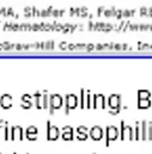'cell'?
<instances>
[{"label": "cell", "instance_id": "obj_1", "mask_svg": "<svg viewBox=\"0 0 152 154\" xmlns=\"http://www.w3.org/2000/svg\"><path fill=\"white\" fill-rule=\"evenodd\" d=\"M121 96L117 94V93H113L108 97V102H107V105L109 106V114L113 116H116L120 114L121 111Z\"/></svg>", "mask_w": 152, "mask_h": 154}, {"label": "cell", "instance_id": "obj_2", "mask_svg": "<svg viewBox=\"0 0 152 154\" xmlns=\"http://www.w3.org/2000/svg\"><path fill=\"white\" fill-rule=\"evenodd\" d=\"M64 102H65V98L59 94V93H53V94H49V114L50 115H54V112L59 109H61L64 106Z\"/></svg>", "mask_w": 152, "mask_h": 154}, {"label": "cell", "instance_id": "obj_3", "mask_svg": "<svg viewBox=\"0 0 152 154\" xmlns=\"http://www.w3.org/2000/svg\"><path fill=\"white\" fill-rule=\"evenodd\" d=\"M120 140L121 141H133L134 140V129L132 125L126 124L125 121H121L120 123Z\"/></svg>", "mask_w": 152, "mask_h": 154}, {"label": "cell", "instance_id": "obj_4", "mask_svg": "<svg viewBox=\"0 0 152 154\" xmlns=\"http://www.w3.org/2000/svg\"><path fill=\"white\" fill-rule=\"evenodd\" d=\"M65 115H68L71 110H74L79 106V96H76L74 93H68L65 97Z\"/></svg>", "mask_w": 152, "mask_h": 154}, {"label": "cell", "instance_id": "obj_5", "mask_svg": "<svg viewBox=\"0 0 152 154\" xmlns=\"http://www.w3.org/2000/svg\"><path fill=\"white\" fill-rule=\"evenodd\" d=\"M104 136H106V146L109 147L112 141H116L117 139H120V130L115 125H107Z\"/></svg>", "mask_w": 152, "mask_h": 154}, {"label": "cell", "instance_id": "obj_6", "mask_svg": "<svg viewBox=\"0 0 152 154\" xmlns=\"http://www.w3.org/2000/svg\"><path fill=\"white\" fill-rule=\"evenodd\" d=\"M47 140L48 141H56L59 137H61V131L59 127L52 124V122L48 119L47 121Z\"/></svg>", "mask_w": 152, "mask_h": 154}, {"label": "cell", "instance_id": "obj_7", "mask_svg": "<svg viewBox=\"0 0 152 154\" xmlns=\"http://www.w3.org/2000/svg\"><path fill=\"white\" fill-rule=\"evenodd\" d=\"M25 139L24 130L21 125H12L10 128V140L11 141H23Z\"/></svg>", "mask_w": 152, "mask_h": 154}, {"label": "cell", "instance_id": "obj_8", "mask_svg": "<svg viewBox=\"0 0 152 154\" xmlns=\"http://www.w3.org/2000/svg\"><path fill=\"white\" fill-rule=\"evenodd\" d=\"M107 108V100L106 97L101 93L92 96V109H106Z\"/></svg>", "mask_w": 152, "mask_h": 154}, {"label": "cell", "instance_id": "obj_9", "mask_svg": "<svg viewBox=\"0 0 152 154\" xmlns=\"http://www.w3.org/2000/svg\"><path fill=\"white\" fill-rule=\"evenodd\" d=\"M89 136H90L93 141H100V140H102L103 136H104V130L102 129V127L95 125V127L90 128V130H89Z\"/></svg>", "mask_w": 152, "mask_h": 154}, {"label": "cell", "instance_id": "obj_10", "mask_svg": "<svg viewBox=\"0 0 152 154\" xmlns=\"http://www.w3.org/2000/svg\"><path fill=\"white\" fill-rule=\"evenodd\" d=\"M61 139L64 141H72L74 139V129L71 125H65L61 129Z\"/></svg>", "mask_w": 152, "mask_h": 154}, {"label": "cell", "instance_id": "obj_11", "mask_svg": "<svg viewBox=\"0 0 152 154\" xmlns=\"http://www.w3.org/2000/svg\"><path fill=\"white\" fill-rule=\"evenodd\" d=\"M89 128L86 127V125H79V127H77L76 129V137L77 140H79V141H85V140H87V137H90L89 136Z\"/></svg>", "mask_w": 152, "mask_h": 154}, {"label": "cell", "instance_id": "obj_12", "mask_svg": "<svg viewBox=\"0 0 152 154\" xmlns=\"http://www.w3.org/2000/svg\"><path fill=\"white\" fill-rule=\"evenodd\" d=\"M25 139H28L29 141H36L38 139V129L37 127L35 125H29L27 129H25Z\"/></svg>", "mask_w": 152, "mask_h": 154}, {"label": "cell", "instance_id": "obj_13", "mask_svg": "<svg viewBox=\"0 0 152 154\" xmlns=\"http://www.w3.org/2000/svg\"><path fill=\"white\" fill-rule=\"evenodd\" d=\"M12 96L11 94H7V93H4L2 96H0V108L4 109V110H8L12 108Z\"/></svg>", "mask_w": 152, "mask_h": 154}, {"label": "cell", "instance_id": "obj_14", "mask_svg": "<svg viewBox=\"0 0 152 154\" xmlns=\"http://www.w3.org/2000/svg\"><path fill=\"white\" fill-rule=\"evenodd\" d=\"M31 98H33V96H30V94H23L22 96V104H21V106L23 108V109H30L34 104H33V102H31Z\"/></svg>", "mask_w": 152, "mask_h": 154}, {"label": "cell", "instance_id": "obj_15", "mask_svg": "<svg viewBox=\"0 0 152 154\" xmlns=\"http://www.w3.org/2000/svg\"><path fill=\"white\" fill-rule=\"evenodd\" d=\"M147 124H149V121H146V119H143L140 122V134H141L143 141L147 140Z\"/></svg>", "mask_w": 152, "mask_h": 154}, {"label": "cell", "instance_id": "obj_16", "mask_svg": "<svg viewBox=\"0 0 152 154\" xmlns=\"http://www.w3.org/2000/svg\"><path fill=\"white\" fill-rule=\"evenodd\" d=\"M151 106H152L151 98L150 99H138V109L145 110V109H150Z\"/></svg>", "mask_w": 152, "mask_h": 154}, {"label": "cell", "instance_id": "obj_17", "mask_svg": "<svg viewBox=\"0 0 152 154\" xmlns=\"http://www.w3.org/2000/svg\"><path fill=\"white\" fill-rule=\"evenodd\" d=\"M42 93L41 92H38L36 91L35 93H34V99H35V103H34V105H35V108L37 109V110H41L42 109Z\"/></svg>", "mask_w": 152, "mask_h": 154}, {"label": "cell", "instance_id": "obj_18", "mask_svg": "<svg viewBox=\"0 0 152 154\" xmlns=\"http://www.w3.org/2000/svg\"><path fill=\"white\" fill-rule=\"evenodd\" d=\"M79 108L85 109L86 108V92L84 88L80 90V96H79Z\"/></svg>", "mask_w": 152, "mask_h": 154}, {"label": "cell", "instance_id": "obj_19", "mask_svg": "<svg viewBox=\"0 0 152 154\" xmlns=\"http://www.w3.org/2000/svg\"><path fill=\"white\" fill-rule=\"evenodd\" d=\"M152 93L149 90H139L138 91V99H150Z\"/></svg>", "mask_w": 152, "mask_h": 154}, {"label": "cell", "instance_id": "obj_20", "mask_svg": "<svg viewBox=\"0 0 152 154\" xmlns=\"http://www.w3.org/2000/svg\"><path fill=\"white\" fill-rule=\"evenodd\" d=\"M134 140H135V141H140V140H141L140 122H135V125H134Z\"/></svg>", "mask_w": 152, "mask_h": 154}, {"label": "cell", "instance_id": "obj_21", "mask_svg": "<svg viewBox=\"0 0 152 154\" xmlns=\"http://www.w3.org/2000/svg\"><path fill=\"white\" fill-rule=\"evenodd\" d=\"M49 108V96L47 93V91H43V96H42V109H48Z\"/></svg>", "mask_w": 152, "mask_h": 154}, {"label": "cell", "instance_id": "obj_22", "mask_svg": "<svg viewBox=\"0 0 152 154\" xmlns=\"http://www.w3.org/2000/svg\"><path fill=\"white\" fill-rule=\"evenodd\" d=\"M92 94L90 91H86V109H91L92 108Z\"/></svg>", "mask_w": 152, "mask_h": 154}, {"label": "cell", "instance_id": "obj_23", "mask_svg": "<svg viewBox=\"0 0 152 154\" xmlns=\"http://www.w3.org/2000/svg\"><path fill=\"white\" fill-rule=\"evenodd\" d=\"M8 122H6L5 119H0V140L2 139V135H4V129H5V125L7 124Z\"/></svg>", "mask_w": 152, "mask_h": 154}, {"label": "cell", "instance_id": "obj_24", "mask_svg": "<svg viewBox=\"0 0 152 154\" xmlns=\"http://www.w3.org/2000/svg\"><path fill=\"white\" fill-rule=\"evenodd\" d=\"M147 140L152 141V122H149L147 124Z\"/></svg>", "mask_w": 152, "mask_h": 154}, {"label": "cell", "instance_id": "obj_25", "mask_svg": "<svg viewBox=\"0 0 152 154\" xmlns=\"http://www.w3.org/2000/svg\"><path fill=\"white\" fill-rule=\"evenodd\" d=\"M13 154H17V152H13Z\"/></svg>", "mask_w": 152, "mask_h": 154}, {"label": "cell", "instance_id": "obj_26", "mask_svg": "<svg viewBox=\"0 0 152 154\" xmlns=\"http://www.w3.org/2000/svg\"><path fill=\"white\" fill-rule=\"evenodd\" d=\"M91 154H96V153H95V152H93V153H91Z\"/></svg>", "mask_w": 152, "mask_h": 154}, {"label": "cell", "instance_id": "obj_27", "mask_svg": "<svg viewBox=\"0 0 152 154\" xmlns=\"http://www.w3.org/2000/svg\"><path fill=\"white\" fill-rule=\"evenodd\" d=\"M0 154H2V153H1V152H0Z\"/></svg>", "mask_w": 152, "mask_h": 154}, {"label": "cell", "instance_id": "obj_28", "mask_svg": "<svg viewBox=\"0 0 152 154\" xmlns=\"http://www.w3.org/2000/svg\"><path fill=\"white\" fill-rule=\"evenodd\" d=\"M27 154H30V153H27Z\"/></svg>", "mask_w": 152, "mask_h": 154}]
</instances>
